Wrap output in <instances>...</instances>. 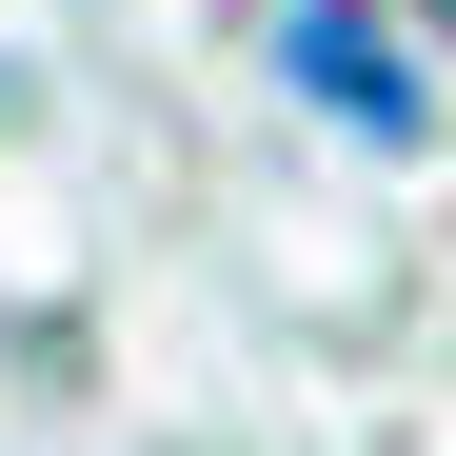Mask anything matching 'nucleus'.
I'll list each match as a JSON object with an SVG mask.
<instances>
[{
	"label": "nucleus",
	"mask_w": 456,
	"mask_h": 456,
	"mask_svg": "<svg viewBox=\"0 0 456 456\" xmlns=\"http://www.w3.org/2000/svg\"><path fill=\"white\" fill-rule=\"evenodd\" d=\"M297 80H318V100H357L377 139H417V80H397V60H377L357 20H297Z\"/></svg>",
	"instance_id": "1"
}]
</instances>
